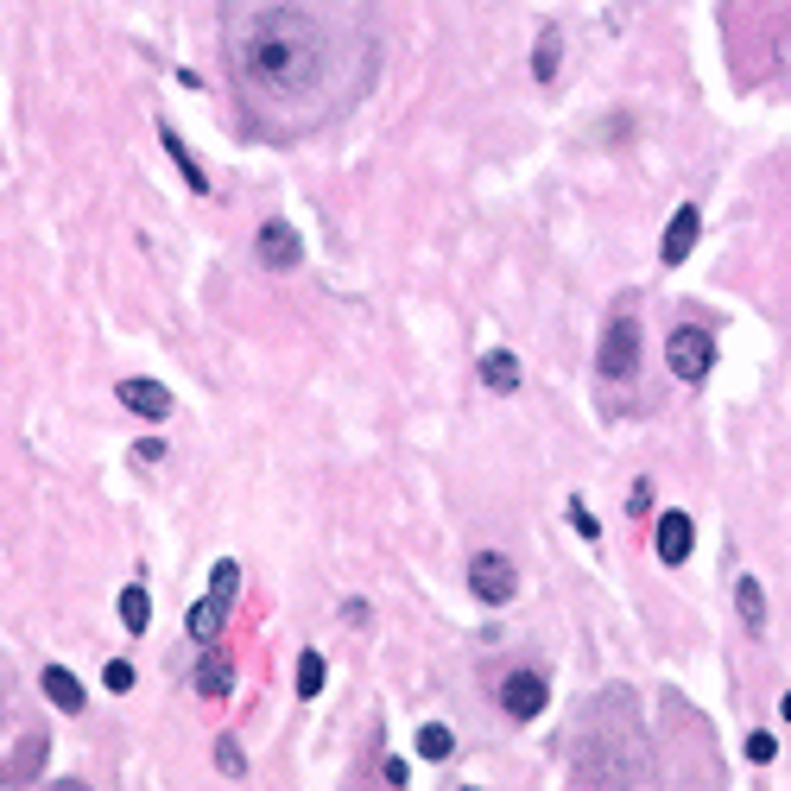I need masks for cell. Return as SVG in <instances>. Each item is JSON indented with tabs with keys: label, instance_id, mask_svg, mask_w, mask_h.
<instances>
[{
	"label": "cell",
	"instance_id": "obj_1",
	"mask_svg": "<svg viewBox=\"0 0 791 791\" xmlns=\"http://www.w3.org/2000/svg\"><path fill=\"white\" fill-rule=\"evenodd\" d=\"M228 58H235V83H241L248 109L253 102H273V109L279 102H311V96H324L336 83V38L304 7L253 13L248 26L235 33Z\"/></svg>",
	"mask_w": 791,
	"mask_h": 791
},
{
	"label": "cell",
	"instance_id": "obj_2",
	"mask_svg": "<svg viewBox=\"0 0 791 791\" xmlns=\"http://www.w3.org/2000/svg\"><path fill=\"white\" fill-rule=\"evenodd\" d=\"M235 589H241V564H235V557H216V570H210V595H203V602H190V614H184V627H190V640H197V646H216L222 620H228V608H235Z\"/></svg>",
	"mask_w": 791,
	"mask_h": 791
},
{
	"label": "cell",
	"instance_id": "obj_3",
	"mask_svg": "<svg viewBox=\"0 0 791 791\" xmlns=\"http://www.w3.org/2000/svg\"><path fill=\"white\" fill-rule=\"evenodd\" d=\"M595 367H602V380H633V374H640V317H633V311H614L608 317Z\"/></svg>",
	"mask_w": 791,
	"mask_h": 791
},
{
	"label": "cell",
	"instance_id": "obj_4",
	"mask_svg": "<svg viewBox=\"0 0 791 791\" xmlns=\"http://www.w3.org/2000/svg\"><path fill=\"white\" fill-rule=\"evenodd\" d=\"M468 589H475V602L506 608L513 589H519V570L506 564V551H475V557H468Z\"/></svg>",
	"mask_w": 791,
	"mask_h": 791
},
{
	"label": "cell",
	"instance_id": "obj_5",
	"mask_svg": "<svg viewBox=\"0 0 791 791\" xmlns=\"http://www.w3.org/2000/svg\"><path fill=\"white\" fill-rule=\"evenodd\" d=\"M665 361H671V374L678 380H710V367H716V342H710V329H671V342H665Z\"/></svg>",
	"mask_w": 791,
	"mask_h": 791
},
{
	"label": "cell",
	"instance_id": "obj_6",
	"mask_svg": "<svg viewBox=\"0 0 791 791\" xmlns=\"http://www.w3.org/2000/svg\"><path fill=\"white\" fill-rule=\"evenodd\" d=\"M253 253H260V266H273V273H291L298 260H304V235L291 228V222H260V235H253Z\"/></svg>",
	"mask_w": 791,
	"mask_h": 791
},
{
	"label": "cell",
	"instance_id": "obj_7",
	"mask_svg": "<svg viewBox=\"0 0 791 791\" xmlns=\"http://www.w3.org/2000/svg\"><path fill=\"white\" fill-rule=\"evenodd\" d=\"M544 703H551V683H544L539 671H506L501 678V710L513 721H532Z\"/></svg>",
	"mask_w": 791,
	"mask_h": 791
},
{
	"label": "cell",
	"instance_id": "obj_8",
	"mask_svg": "<svg viewBox=\"0 0 791 791\" xmlns=\"http://www.w3.org/2000/svg\"><path fill=\"white\" fill-rule=\"evenodd\" d=\"M696 235H703V210H696V203H678V216L665 222V248H658V260H665V266H683L690 248H696Z\"/></svg>",
	"mask_w": 791,
	"mask_h": 791
},
{
	"label": "cell",
	"instance_id": "obj_9",
	"mask_svg": "<svg viewBox=\"0 0 791 791\" xmlns=\"http://www.w3.org/2000/svg\"><path fill=\"white\" fill-rule=\"evenodd\" d=\"M690 551H696V526H690V513H678V506H671V513H658V557L678 570Z\"/></svg>",
	"mask_w": 791,
	"mask_h": 791
},
{
	"label": "cell",
	"instance_id": "obj_10",
	"mask_svg": "<svg viewBox=\"0 0 791 791\" xmlns=\"http://www.w3.org/2000/svg\"><path fill=\"white\" fill-rule=\"evenodd\" d=\"M38 683H45V696H51L64 716H83V710H89V690H83V678H76L71 665H45Z\"/></svg>",
	"mask_w": 791,
	"mask_h": 791
},
{
	"label": "cell",
	"instance_id": "obj_11",
	"mask_svg": "<svg viewBox=\"0 0 791 791\" xmlns=\"http://www.w3.org/2000/svg\"><path fill=\"white\" fill-rule=\"evenodd\" d=\"M235 690V658L222 646H203V658H197V696H210V703H222Z\"/></svg>",
	"mask_w": 791,
	"mask_h": 791
},
{
	"label": "cell",
	"instance_id": "obj_12",
	"mask_svg": "<svg viewBox=\"0 0 791 791\" xmlns=\"http://www.w3.org/2000/svg\"><path fill=\"white\" fill-rule=\"evenodd\" d=\"M121 405H127V412H134V418H152V425H159V418H165V412H172V393H165V387H159V380H121Z\"/></svg>",
	"mask_w": 791,
	"mask_h": 791
},
{
	"label": "cell",
	"instance_id": "obj_13",
	"mask_svg": "<svg viewBox=\"0 0 791 791\" xmlns=\"http://www.w3.org/2000/svg\"><path fill=\"white\" fill-rule=\"evenodd\" d=\"M481 387L488 393H519V355L513 349H488L481 355Z\"/></svg>",
	"mask_w": 791,
	"mask_h": 791
},
{
	"label": "cell",
	"instance_id": "obj_14",
	"mask_svg": "<svg viewBox=\"0 0 791 791\" xmlns=\"http://www.w3.org/2000/svg\"><path fill=\"white\" fill-rule=\"evenodd\" d=\"M159 140H165V152H172V165H178V172H184V184H190L197 197H210V172H203V165L190 159V146H184L178 134H172V127H159Z\"/></svg>",
	"mask_w": 791,
	"mask_h": 791
},
{
	"label": "cell",
	"instance_id": "obj_15",
	"mask_svg": "<svg viewBox=\"0 0 791 791\" xmlns=\"http://www.w3.org/2000/svg\"><path fill=\"white\" fill-rule=\"evenodd\" d=\"M734 608H741V627H748V633L766 627V595H759L754 576H741V582H734Z\"/></svg>",
	"mask_w": 791,
	"mask_h": 791
},
{
	"label": "cell",
	"instance_id": "obj_16",
	"mask_svg": "<svg viewBox=\"0 0 791 791\" xmlns=\"http://www.w3.org/2000/svg\"><path fill=\"white\" fill-rule=\"evenodd\" d=\"M557 64H564V38H557V26H544L539 45H532V76H539V83H551V76H557Z\"/></svg>",
	"mask_w": 791,
	"mask_h": 791
},
{
	"label": "cell",
	"instance_id": "obj_17",
	"mask_svg": "<svg viewBox=\"0 0 791 791\" xmlns=\"http://www.w3.org/2000/svg\"><path fill=\"white\" fill-rule=\"evenodd\" d=\"M146 620H152V595H146L140 582H127L121 589V627L127 633H146Z\"/></svg>",
	"mask_w": 791,
	"mask_h": 791
},
{
	"label": "cell",
	"instance_id": "obj_18",
	"mask_svg": "<svg viewBox=\"0 0 791 791\" xmlns=\"http://www.w3.org/2000/svg\"><path fill=\"white\" fill-rule=\"evenodd\" d=\"M418 754H425V759H450V754H456V734H450L443 721H425V728H418Z\"/></svg>",
	"mask_w": 791,
	"mask_h": 791
},
{
	"label": "cell",
	"instance_id": "obj_19",
	"mask_svg": "<svg viewBox=\"0 0 791 791\" xmlns=\"http://www.w3.org/2000/svg\"><path fill=\"white\" fill-rule=\"evenodd\" d=\"M324 652H304V658H298V690H304V696H317V690H324Z\"/></svg>",
	"mask_w": 791,
	"mask_h": 791
},
{
	"label": "cell",
	"instance_id": "obj_20",
	"mask_svg": "<svg viewBox=\"0 0 791 791\" xmlns=\"http://www.w3.org/2000/svg\"><path fill=\"white\" fill-rule=\"evenodd\" d=\"M216 766L228 773V779H241V773H248V754H241V741H235V734H222V741H216Z\"/></svg>",
	"mask_w": 791,
	"mask_h": 791
},
{
	"label": "cell",
	"instance_id": "obj_21",
	"mask_svg": "<svg viewBox=\"0 0 791 791\" xmlns=\"http://www.w3.org/2000/svg\"><path fill=\"white\" fill-rule=\"evenodd\" d=\"M741 754L754 759V766H766V759H779V741H773V734H759V728H754V734H748V748H741Z\"/></svg>",
	"mask_w": 791,
	"mask_h": 791
},
{
	"label": "cell",
	"instance_id": "obj_22",
	"mask_svg": "<svg viewBox=\"0 0 791 791\" xmlns=\"http://www.w3.org/2000/svg\"><path fill=\"white\" fill-rule=\"evenodd\" d=\"M102 678H109V690H134V665H127V658H109Z\"/></svg>",
	"mask_w": 791,
	"mask_h": 791
},
{
	"label": "cell",
	"instance_id": "obj_23",
	"mask_svg": "<svg viewBox=\"0 0 791 791\" xmlns=\"http://www.w3.org/2000/svg\"><path fill=\"white\" fill-rule=\"evenodd\" d=\"M570 526H576V532H582V539H595V532H602V526H595V513H589V506H570Z\"/></svg>",
	"mask_w": 791,
	"mask_h": 791
},
{
	"label": "cell",
	"instance_id": "obj_24",
	"mask_svg": "<svg viewBox=\"0 0 791 791\" xmlns=\"http://www.w3.org/2000/svg\"><path fill=\"white\" fill-rule=\"evenodd\" d=\"M134 456H140V463H159V456H165V443H159V437H146V443H134Z\"/></svg>",
	"mask_w": 791,
	"mask_h": 791
},
{
	"label": "cell",
	"instance_id": "obj_25",
	"mask_svg": "<svg viewBox=\"0 0 791 791\" xmlns=\"http://www.w3.org/2000/svg\"><path fill=\"white\" fill-rule=\"evenodd\" d=\"M627 506H633V513H646V506H652V481H633V501H627Z\"/></svg>",
	"mask_w": 791,
	"mask_h": 791
},
{
	"label": "cell",
	"instance_id": "obj_26",
	"mask_svg": "<svg viewBox=\"0 0 791 791\" xmlns=\"http://www.w3.org/2000/svg\"><path fill=\"white\" fill-rule=\"evenodd\" d=\"M45 791H89V786H83V779H51Z\"/></svg>",
	"mask_w": 791,
	"mask_h": 791
},
{
	"label": "cell",
	"instance_id": "obj_27",
	"mask_svg": "<svg viewBox=\"0 0 791 791\" xmlns=\"http://www.w3.org/2000/svg\"><path fill=\"white\" fill-rule=\"evenodd\" d=\"M779 716H786V721H791V690H786V696H779Z\"/></svg>",
	"mask_w": 791,
	"mask_h": 791
},
{
	"label": "cell",
	"instance_id": "obj_28",
	"mask_svg": "<svg viewBox=\"0 0 791 791\" xmlns=\"http://www.w3.org/2000/svg\"><path fill=\"white\" fill-rule=\"evenodd\" d=\"M463 791H481V786H463Z\"/></svg>",
	"mask_w": 791,
	"mask_h": 791
}]
</instances>
